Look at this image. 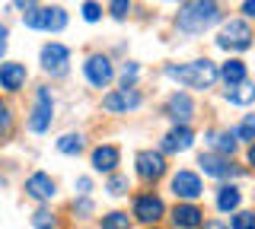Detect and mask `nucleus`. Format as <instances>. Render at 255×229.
I'll use <instances>...</instances> for the list:
<instances>
[{
	"label": "nucleus",
	"mask_w": 255,
	"mask_h": 229,
	"mask_svg": "<svg viewBox=\"0 0 255 229\" xmlns=\"http://www.w3.org/2000/svg\"><path fill=\"white\" fill-rule=\"evenodd\" d=\"M220 19V0H185L175 16V26L188 35H201Z\"/></svg>",
	"instance_id": "obj_1"
},
{
	"label": "nucleus",
	"mask_w": 255,
	"mask_h": 229,
	"mask_svg": "<svg viewBox=\"0 0 255 229\" xmlns=\"http://www.w3.org/2000/svg\"><path fill=\"white\" fill-rule=\"evenodd\" d=\"M166 76L182 86H188V89H211L214 83H217L220 70L214 61H191V64H166Z\"/></svg>",
	"instance_id": "obj_2"
},
{
	"label": "nucleus",
	"mask_w": 255,
	"mask_h": 229,
	"mask_svg": "<svg viewBox=\"0 0 255 229\" xmlns=\"http://www.w3.org/2000/svg\"><path fill=\"white\" fill-rule=\"evenodd\" d=\"M22 22L35 32H61V29H67V13L61 6H35V10L22 13Z\"/></svg>",
	"instance_id": "obj_3"
},
{
	"label": "nucleus",
	"mask_w": 255,
	"mask_h": 229,
	"mask_svg": "<svg viewBox=\"0 0 255 229\" xmlns=\"http://www.w3.org/2000/svg\"><path fill=\"white\" fill-rule=\"evenodd\" d=\"M51 118H54V96H51L48 86H42V89L35 92V105H32V112H29V131L45 134L51 128Z\"/></svg>",
	"instance_id": "obj_4"
},
{
	"label": "nucleus",
	"mask_w": 255,
	"mask_h": 229,
	"mask_svg": "<svg viewBox=\"0 0 255 229\" xmlns=\"http://www.w3.org/2000/svg\"><path fill=\"white\" fill-rule=\"evenodd\" d=\"M217 45L223 51H246V48H252V29L243 19H230V22H223Z\"/></svg>",
	"instance_id": "obj_5"
},
{
	"label": "nucleus",
	"mask_w": 255,
	"mask_h": 229,
	"mask_svg": "<svg viewBox=\"0 0 255 229\" xmlns=\"http://www.w3.org/2000/svg\"><path fill=\"white\" fill-rule=\"evenodd\" d=\"M163 217H166V204H163L159 194L140 191L134 197V220H140V223H147V226H156Z\"/></svg>",
	"instance_id": "obj_6"
},
{
	"label": "nucleus",
	"mask_w": 255,
	"mask_h": 229,
	"mask_svg": "<svg viewBox=\"0 0 255 229\" xmlns=\"http://www.w3.org/2000/svg\"><path fill=\"white\" fill-rule=\"evenodd\" d=\"M198 165L211 178H243V169L230 156H220V153H201L198 156Z\"/></svg>",
	"instance_id": "obj_7"
},
{
	"label": "nucleus",
	"mask_w": 255,
	"mask_h": 229,
	"mask_svg": "<svg viewBox=\"0 0 255 229\" xmlns=\"http://www.w3.org/2000/svg\"><path fill=\"white\" fill-rule=\"evenodd\" d=\"M83 74H86V80H90V86H96V89H106V86L115 80V67H112V61L106 54H90L86 64H83Z\"/></svg>",
	"instance_id": "obj_8"
},
{
	"label": "nucleus",
	"mask_w": 255,
	"mask_h": 229,
	"mask_svg": "<svg viewBox=\"0 0 255 229\" xmlns=\"http://www.w3.org/2000/svg\"><path fill=\"white\" fill-rule=\"evenodd\" d=\"M169 191L179 197V201H188V204H195L198 197L204 194V185H201V178L195 175V172H188V169H182V172H175L172 181H169Z\"/></svg>",
	"instance_id": "obj_9"
},
{
	"label": "nucleus",
	"mask_w": 255,
	"mask_h": 229,
	"mask_svg": "<svg viewBox=\"0 0 255 229\" xmlns=\"http://www.w3.org/2000/svg\"><path fill=\"white\" fill-rule=\"evenodd\" d=\"M137 175L143 181H159L166 175V156H163V150H140L137 153Z\"/></svg>",
	"instance_id": "obj_10"
},
{
	"label": "nucleus",
	"mask_w": 255,
	"mask_h": 229,
	"mask_svg": "<svg viewBox=\"0 0 255 229\" xmlns=\"http://www.w3.org/2000/svg\"><path fill=\"white\" fill-rule=\"evenodd\" d=\"M67 64H70V51L64 48L61 42H48L42 48V70L51 76H64L67 74Z\"/></svg>",
	"instance_id": "obj_11"
},
{
	"label": "nucleus",
	"mask_w": 255,
	"mask_h": 229,
	"mask_svg": "<svg viewBox=\"0 0 255 229\" xmlns=\"http://www.w3.org/2000/svg\"><path fill=\"white\" fill-rule=\"evenodd\" d=\"M143 105V96L137 89H115L102 99V108L106 112H134V108Z\"/></svg>",
	"instance_id": "obj_12"
},
{
	"label": "nucleus",
	"mask_w": 255,
	"mask_h": 229,
	"mask_svg": "<svg viewBox=\"0 0 255 229\" xmlns=\"http://www.w3.org/2000/svg\"><path fill=\"white\" fill-rule=\"evenodd\" d=\"M26 194L32 201H51L58 194V181L48 175V172H32L26 178Z\"/></svg>",
	"instance_id": "obj_13"
},
{
	"label": "nucleus",
	"mask_w": 255,
	"mask_h": 229,
	"mask_svg": "<svg viewBox=\"0 0 255 229\" xmlns=\"http://www.w3.org/2000/svg\"><path fill=\"white\" fill-rule=\"evenodd\" d=\"M90 162H93V169H96V172H106V175H115L118 162H122V150H118L115 144H99V147L93 150Z\"/></svg>",
	"instance_id": "obj_14"
},
{
	"label": "nucleus",
	"mask_w": 255,
	"mask_h": 229,
	"mask_svg": "<svg viewBox=\"0 0 255 229\" xmlns=\"http://www.w3.org/2000/svg\"><path fill=\"white\" fill-rule=\"evenodd\" d=\"M166 115H169L172 124H188L191 115H195V102H191L188 92H172L166 99Z\"/></svg>",
	"instance_id": "obj_15"
},
{
	"label": "nucleus",
	"mask_w": 255,
	"mask_h": 229,
	"mask_svg": "<svg viewBox=\"0 0 255 229\" xmlns=\"http://www.w3.org/2000/svg\"><path fill=\"white\" fill-rule=\"evenodd\" d=\"M204 223V210L198 204H188V201H179L172 210V226L175 229H201Z\"/></svg>",
	"instance_id": "obj_16"
},
{
	"label": "nucleus",
	"mask_w": 255,
	"mask_h": 229,
	"mask_svg": "<svg viewBox=\"0 0 255 229\" xmlns=\"http://www.w3.org/2000/svg\"><path fill=\"white\" fill-rule=\"evenodd\" d=\"M191 144H195V131H191L188 124H175L163 137L159 150H163V153H185V150H191Z\"/></svg>",
	"instance_id": "obj_17"
},
{
	"label": "nucleus",
	"mask_w": 255,
	"mask_h": 229,
	"mask_svg": "<svg viewBox=\"0 0 255 229\" xmlns=\"http://www.w3.org/2000/svg\"><path fill=\"white\" fill-rule=\"evenodd\" d=\"M26 80H29L26 64H16V61H6V64H0V89L19 92L22 86H26Z\"/></svg>",
	"instance_id": "obj_18"
},
{
	"label": "nucleus",
	"mask_w": 255,
	"mask_h": 229,
	"mask_svg": "<svg viewBox=\"0 0 255 229\" xmlns=\"http://www.w3.org/2000/svg\"><path fill=\"white\" fill-rule=\"evenodd\" d=\"M207 144H211V153H220V156L233 159L239 137H236V131H207Z\"/></svg>",
	"instance_id": "obj_19"
},
{
	"label": "nucleus",
	"mask_w": 255,
	"mask_h": 229,
	"mask_svg": "<svg viewBox=\"0 0 255 229\" xmlns=\"http://www.w3.org/2000/svg\"><path fill=\"white\" fill-rule=\"evenodd\" d=\"M239 204H243V191L236 185H223L217 191V210L220 213H236Z\"/></svg>",
	"instance_id": "obj_20"
},
{
	"label": "nucleus",
	"mask_w": 255,
	"mask_h": 229,
	"mask_svg": "<svg viewBox=\"0 0 255 229\" xmlns=\"http://www.w3.org/2000/svg\"><path fill=\"white\" fill-rule=\"evenodd\" d=\"M220 80L227 83V89H233V86H243L246 83V64L236 58H230L227 64L220 67Z\"/></svg>",
	"instance_id": "obj_21"
},
{
	"label": "nucleus",
	"mask_w": 255,
	"mask_h": 229,
	"mask_svg": "<svg viewBox=\"0 0 255 229\" xmlns=\"http://www.w3.org/2000/svg\"><path fill=\"white\" fill-rule=\"evenodd\" d=\"M223 96H227L230 105H252V102H255V86H252V83H243V86L227 89Z\"/></svg>",
	"instance_id": "obj_22"
},
{
	"label": "nucleus",
	"mask_w": 255,
	"mask_h": 229,
	"mask_svg": "<svg viewBox=\"0 0 255 229\" xmlns=\"http://www.w3.org/2000/svg\"><path fill=\"white\" fill-rule=\"evenodd\" d=\"M58 150L64 156H80L83 153V134H64L58 140Z\"/></svg>",
	"instance_id": "obj_23"
},
{
	"label": "nucleus",
	"mask_w": 255,
	"mask_h": 229,
	"mask_svg": "<svg viewBox=\"0 0 255 229\" xmlns=\"http://www.w3.org/2000/svg\"><path fill=\"white\" fill-rule=\"evenodd\" d=\"M99 226L102 229H131V217H128L125 210H112L99 220Z\"/></svg>",
	"instance_id": "obj_24"
},
{
	"label": "nucleus",
	"mask_w": 255,
	"mask_h": 229,
	"mask_svg": "<svg viewBox=\"0 0 255 229\" xmlns=\"http://www.w3.org/2000/svg\"><path fill=\"white\" fill-rule=\"evenodd\" d=\"M32 226L35 229H58V217H54L48 207H38L35 213H32Z\"/></svg>",
	"instance_id": "obj_25"
},
{
	"label": "nucleus",
	"mask_w": 255,
	"mask_h": 229,
	"mask_svg": "<svg viewBox=\"0 0 255 229\" xmlns=\"http://www.w3.org/2000/svg\"><path fill=\"white\" fill-rule=\"evenodd\" d=\"M230 229H255V210H236L230 217Z\"/></svg>",
	"instance_id": "obj_26"
},
{
	"label": "nucleus",
	"mask_w": 255,
	"mask_h": 229,
	"mask_svg": "<svg viewBox=\"0 0 255 229\" xmlns=\"http://www.w3.org/2000/svg\"><path fill=\"white\" fill-rule=\"evenodd\" d=\"M137 76H140V67L134 64V61H128V64L122 67V89H134Z\"/></svg>",
	"instance_id": "obj_27"
},
{
	"label": "nucleus",
	"mask_w": 255,
	"mask_h": 229,
	"mask_svg": "<svg viewBox=\"0 0 255 229\" xmlns=\"http://www.w3.org/2000/svg\"><path fill=\"white\" fill-rule=\"evenodd\" d=\"M13 131V115H10V105L6 102H0V140H6Z\"/></svg>",
	"instance_id": "obj_28"
},
{
	"label": "nucleus",
	"mask_w": 255,
	"mask_h": 229,
	"mask_svg": "<svg viewBox=\"0 0 255 229\" xmlns=\"http://www.w3.org/2000/svg\"><path fill=\"white\" fill-rule=\"evenodd\" d=\"M106 191H109L112 197H122V194H128V178H125V175H112V178L106 181Z\"/></svg>",
	"instance_id": "obj_29"
},
{
	"label": "nucleus",
	"mask_w": 255,
	"mask_h": 229,
	"mask_svg": "<svg viewBox=\"0 0 255 229\" xmlns=\"http://www.w3.org/2000/svg\"><path fill=\"white\" fill-rule=\"evenodd\" d=\"M236 137L239 140H255V115H246L243 124L236 128Z\"/></svg>",
	"instance_id": "obj_30"
},
{
	"label": "nucleus",
	"mask_w": 255,
	"mask_h": 229,
	"mask_svg": "<svg viewBox=\"0 0 255 229\" xmlns=\"http://www.w3.org/2000/svg\"><path fill=\"white\" fill-rule=\"evenodd\" d=\"M74 213H77L80 220H86V217H93V213H96V207H93L90 197H77V201H74Z\"/></svg>",
	"instance_id": "obj_31"
},
{
	"label": "nucleus",
	"mask_w": 255,
	"mask_h": 229,
	"mask_svg": "<svg viewBox=\"0 0 255 229\" xmlns=\"http://www.w3.org/2000/svg\"><path fill=\"white\" fill-rule=\"evenodd\" d=\"M109 10H112V16L122 22V19L128 16V10H131V0H112V3H109Z\"/></svg>",
	"instance_id": "obj_32"
},
{
	"label": "nucleus",
	"mask_w": 255,
	"mask_h": 229,
	"mask_svg": "<svg viewBox=\"0 0 255 229\" xmlns=\"http://www.w3.org/2000/svg\"><path fill=\"white\" fill-rule=\"evenodd\" d=\"M99 16H102V6L99 3H83V19L86 22H96Z\"/></svg>",
	"instance_id": "obj_33"
},
{
	"label": "nucleus",
	"mask_w": 255,
	"mask_h": 229,
	"mask_svg": "<svg viewBox=\"0 0 255 229\" xmlns=\"http://www.w3.org/2000/svg\"><path fill=\"white\" fill-rule=\"evenodd\" d=\"M90 191H93V181H90V178H77V194L86 197Z\"/></svg>",
	"instance_id": "obj_34"
},
{
	"label": "nucleus",
	"mask_w": 255,
	"mask_h": 229,
	"mask_svg": "<svg viewBox=\"0 0 255 229\" xmlns=\"http://www.w3.org/2000/svg\"><path fill=\"white\" fill-rule=\"evenodd\" d=\"M201 229H230V223H223L220 217H214V220H204Z\"/></svg>",
	"instance_id": "obj_35"
},
{
	"label": "nucleus",
	"mask_w": 255,
	"mask_h": 229,
	"mask_svg": "<svg viewBox=\"0 0 255 229\" xmlns=\"http://www.w3.org/2000/svg\"><path fill=\"white\" fill-rule=\"evenodd\" d=\"M6 38H10V32H6V26L0 22V58L6 54Z\"/></svg>",
	"instance_id": "obj_36"
},
{
	"label": "nucleus",
	"mask_w": 255,
	"mask_h": 229,
	"mask_svg": "<svg viewBox=\"0 0 255 229\" xmlns=\"http://www.w3.org/2000/svg\"><path fill=\"white\" fill-rule=\"evenodd\" d=\"M243 13L249 19H255V0H246V3H243Z\"/></svg>",
	"instance_id": "obj_37"
},
{
	"label": "nucleus",
	"mask_w": 255,
	"mask_h": 229,
	"mask_svg": "<svg viewBox=\"0 0 255 229\" xmlns=\"http://www.w3.org/2000/svg\"><path fill=\"white\" fill-rule=\"evenodd\" d=\"M13 3H16V6H22L26 13H29V10H35V0H13Z\"/></svg>",
	"instance_id": "obj_38"
},
{
	"label": "nucleus",
	"mask_w": 255,
	"mask_h": 229,
	"mask_svg": "<svg viewBox=\"0 0 255 229\" xmlns=\"http://www.w3.org/2000/svg\"><path fill=\"white\" fill-rule=\"evenodd\" d=\"M246 156H249V165H252V169H255V144L249 147V153H246Z\"/></svg>",
	"instance_id": "obj_39"
},
{
	"label": "nucleus",
	"mask_w": 255,
	"mask_h": 229,
	"mask_svg": "<svg viewBox=\"0 0 255 229\" xmlns=\"http://www.w3.org/2000/svg\"><path fill=\"white\" fill-rule=\"evenodd\" d=\"M147 229H159V226H147Z\"/></svg>",
	"instance_id": "obj_40"
},
{
	"label": "nucleus",
	"mask_w": 255,
	"mask_h": 229,
	"mask_svg": "<svg viewBox=\"0 0 255 229\" xmlns=\"http://www.w3.org/2000/svg\"><path fill=\"white\" fill-rule=\"evenodd\" d=\"M169 3H179V0H169Z\"/></svg>",
	"instance_id": "obj_41"
}]
</instances>
